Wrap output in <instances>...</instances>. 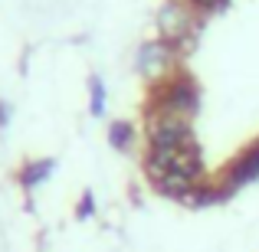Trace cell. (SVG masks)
Returning <instances> with one entry per match:
<instances>
[{"label":"cell","instance_id":"6da1fadb","mask_svg":"<svg viewBox=\"0 0 259 252\" xmlns=\"http://www.w3.org/2000/svg\"><path fill=\"white\" fill-rule=\"evenodd\" d=\"M197 108H200V92L190 82L187 76L171 79L167 85H161L158 92L151 95V105H148V115H174V118H194Z\"/></svg>","mask_w":259,"mask_h":252},{"label":"cell","instance_id":"7a4b0ae2","mask_svg":"<svg viewBox=\"0 0 259 252\" xmlns=\"http://www.w3.org/2000/svg\"><path fill=\"white\" fill-rule=\"evenodd\" d=\"M197 144L194 128L187 118H174V115H148V147H187Z\"/></svg>","mask_w":259,"mask_h":252},{"label":"cell","instance_id":"3957f363","mask_svg":"<svg viewBox=\"0 0 259 252\" xmlns=\"http://www.w3.org/2000/svg\"><path fill=\"white\" fill-rule=\"evenodd\" d=\"M253 180H259V141L253 147H246V151L227 167V177H223V183H227L233 193L240 187H246V183H253Z\"/></svg>","mask_w":259,"mask_h":252},{"label":"cell","instance_id":"277c9868","mask_svg":"<svg viewBox=\"0 0 259 252\" xmlns=\"http://www.w3.org/2000/svg\"><path fill=\"white\" fill-rule=\"evenodd\" d=\"M174 63V49L167 43H148L138 53V72L145 79H161Z\"/></svg>","mask_w":259,"mask_h":252},{"label":"cell","instance_id":"5b68a950","mask_svg":"<svg viewBox=\"0 0 259 252\" xmlns=\"http://www.w3.org/2000/svg\"><path fill=\"white\" fill-rule=\"evenodd\" d=\"M53 174H56V161L53 158H39V161H30V164L20 170V183H23L26 190H36V187H43Z\"/></svg>","mask_w":259,"mask_h":252},{"label":"cell","instance_id":"8992f818","mask_svg":"<svg viewBox=\"0 0 259 252\" xmlns=\"http://www.w3.org/2000/svg\"><path fill=\"white\" fill-rule=\"evenodd\" d=\"M158 23H161V30H164V36H167V39H181L184 33H187V26H190V17L184 13V7L167 4L164 10H161Z\"/></svg>","mask_w":259,"mask_h":252},{"label":"cell","instance_id":"52a82bcc","mask_svg":"<svg viewBox=\"0 0 259 252\" xmlns=\"http://www.w3.org/2000/svg\"><path fill=\"white\" fill-rule=\"evenodd\" d=\"M108 144H112L115 151H128V147L135 144V128H132V121H115V125L108 128Z\"/></svg>","mask_w":259,"mask_h":252},{"label":"cell","instance_id":"ba28073f","mask_svg":"<svg viewBox=\"0 0 259 252\" xmlns=\"http://www.w3.org/2000/svg\"><path fill=\"white\" fill-rule=\"evenodd\" d=\"M89 98H92V115L95 118H102V115H105V85H102V79L99 76H92L89 79Z\"/></svg>","mask_w":259,"mask_h":252},{"label":"cell","instance_id":"9c48e42d","mask_svg":"<svg viewBox=\"0 0 259 252\" xmlns=\"http://www.w3.org/2000/svg\"><path fill=\"white\" fill-rule=\"evenodd\" d=\"M76 216H79V220H92V216H95V196H92V190H85V193H82V203L76 207Z\"/></svg>","mask_w":259,"mask_h":252}]
</instances>
